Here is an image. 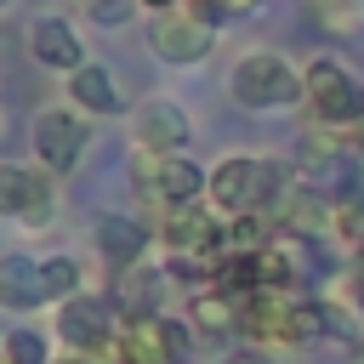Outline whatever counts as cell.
I'll list each match as a JSON object with an SVG mask.
<instances>
[{"instance_id":"29","label":"cell","mask_w":364,"mask_h":364,"mask_svg":"<svg viewBox=\"0 0 364 364\" xmlns=\"http://www.w3.org/2000/svg\"><path fill=\"white\" fill-rule=\"evenodd\" d=\"M6 6H11V0H0V11H6Z\"/></svg>"},{"instance_id":"10","label":"cell","mask_w":364,"mask_h":364,"mask_svg":"<svg viewBox=\"0 0 364 364\" xmlns=\"http://www.w3.org/2000/svg\"><path fill=\"white\" fill-rule=\"evenodd\" d=\"M57 210V188L40 165H0V216H17L28 228H46Z\"/></svg>"},{"instance_id":"27","label":"cell","mask_w":364,"mask_h":364,"mask_svg":"<svg viewBox=\"0 0 364 364\" xmlns=\"http://www.w3.org/2000/svg\"><path fill=\"white\" fill-rule=\"evenodd\" d=\"M353 364H364V347H358V353H353Z\"/></svg>"},{"instance_id":"1","label":"cell","mask_w":364,"mask_h":364,"mask_svg":"<svg viewBox=\"0 0 364 364\" xmlns=\"http://www.w3.org/2000/svg\"><path fill=\"white\" fill-rule=\"evenodd\" d=\"M301 182V176H296ZM290 182V165L279 159H256V154H228L210 165V182H205V205L222 216V222H239V216H279V205L296 193Z\"/></svg>"},{"instance_id":"13","label":"cell","mask_w":364,"mask_h":364,"mask_svg":"<svg viewBox=\"0 0 364 364\" xmlns=\"http://www.w3.org/2000/svg\"><path fill=\"white\" fill-rule=\"evenodd\" d=\"M108 301H114L119 318H159V307H165V273L148 267V262H136V267L114 273Z\"/></svg>"},{"instance_id":"15","label":"cell","mask_w":364,"mask_h":364,"mask_svg":"<svg viewBox=\"0 0 364 364\" xmlns=\"http://www.w3.org/2000/svg\"><path fill=\"white\" fill-rule=\"evenodd\" d=\"M68 102H74L80 114H91V119H108V114L125 108L119 85H114V74H108L102 63H85V68L68 74Z\"/></svg>"},{"instance_id":"20","label":"cell","mask_w":364,"mask_h":364,"mask_svg":"<svg viewBox=\"0 0 364 364\" xmlns=\"http://www.w3.org/2000/svg\"><path fill=\"white\" fill-rule=\"evenodd\" d=\"M85 11H91V23H108V28H119V23L136 11V0H85Z\"/></svg>"},{"instance_id":"2","label":"cell","mask_w":364,"mask_h":364,"mask_svg":"<svg viewBox=\"0 0 364 364\" xmlns=\"http://www.w3.org/2000/svg\"><path fill=\"white\" fill-rule=\"evenodd\" d=\"M301 102L336 136H347L353 125H364V80L353 68H341L336 57H313L301 68Z\"/></svg>"},{"instance_id":"8","label":"cell","mask_w":364,"mask_h":364,"mask_svg":"<svg viewBox=\"0 0 364 364\" xmlns=\"http://www.w3.org/2000/svg\"><path fill=\"white\" fill-rule=\"evenodd\" d=\"M193 347V324H176V318H125L119 324V347H114V364H182Z\"/></svg>"},{"instance_id":"23","label":"cell","mask_w":364,"mask_h":364,"mask_svg":"<svg viewBox=\"0 0 364 364\" xmlns=\"http://www.w3.org/2000/svg\"><path fill=\"white\" fill-rule=\"evenodd\" d=\"M216 11H250V6H262V0H210Z\"/></svg>"},{"instance_id":"21","label":"cell","mask_w":364,"mask_h":364,"mask_svg":"<svg viewBox=\"0 0 364 364\" xmlns=\"http://www.w3.org/2000/svg\"><path fill=\"white\" fill-rule=\"evenodd\" d=\"M222 364H273V358H267V353H256V347H250V353H233V358H222Z\"/></svg>"},{"instance_id":"12","label":"cell","mask_w":364,"mask_h":364,"mask_svg":"<svg viewBox=\"0 0 364 364\" xmlns=\"http://www.w3.org/2000/svg\"><path fill=\"white\" fill-rule=\"evenodd\" d=\"M91 239H97V256H102L108 273H125V267H136L148 256V228L131 222V216H114V210H102L91 222Z\"/></svg>"},{"instance_id":"9","label":"cell","mask_w":364,"mask_h":364,"mask_svg":"<svg viewBox=\"0 0 364 364\" xmlns=\"http://www.w3.org/2000/svg\"><path fill=\"white\" fill-rule=\"evenodd\" d=\"M188 136H193V119H188L182 102H171V97H148V102L131 108V154H154V159H165V154H182Z\"/></svg>"},{"instance_id":"28","label":"cell","mask_w":364,"mask_h":364,"mask_svg":"<svg viewBox=\"0 0 364 364\" xmlns=\"http://www.w3.org/2000/svg\"><path fill=\"white\" fill-rule=\"evenodd\" d=\"M0 131H6V108H0Z\"/></svg>"},{"instance_id":"14","label":"cell","mask_w":364,"mask_h":364,"mask_svg":"<svg viewBox=\"0 0 364 364\" xmlns=\"http://www.w3.org/2000/svg\"><path fill=\"white\" fill-rule=\"evenodd\" d=\"M0 307H6V313H34V307H46L40 256H23V250H6V256H0Z\"/></svg>"},{"instance_id":"19","label":"cell","mask_w":364,"mask_h":364,"mask_svg":"<svg viewBox=\"0 0 364 364\" xmlns=\"http://www.w3.org/2000/svg\"><path fill=\"white\" fill-rule=\"evenodd\" d=\"M313 17H318V23L330 28V34H353V28L364 23V6H358V0H347V6L336 11V6H324V0H313Z\"/></svg>"},{"instance_id":"7","label":"cell","mask_w":364,"mask_h":364,"mask_svg":"<svg viewBox=\"0 0 364 364\" xmlns=\"http://www.w3.org/2000/svg\"><path fill=\"white\" fill-rule=\"evenodd\" d=\"M34 165L46 176H68L80 159H85V142H91V125L80 108H40L34 114Z\"/></svg>"},{"instance_id":"16","label":"cell","mask_w":364,"mask_h":364,"mask_svg":"<svg viewBox=\"0 0 364 364\" xmlns=\"http://www.w3.org/2000/svg\"><path fill=\"white\" fill-rule=\"evenodd\" d=\"M188 318H193V336H228V330H239V296L205 284V290H193Z\"/></svg>"},{"instance_id":"6","label":"cell","mask_w":364,"mask_h":364,"mask_svg":"<svg viewBox=\"0 0 364 364\" xmlns=\"http://www.w3.org/2000/svg\"><path fill=\"white\" fill-rule=\"evenodd\" d=\"M119 324L125 318L114 313V301L108 296H91V290H80L74 301L57 307V341H63V353H85L97 364H114Z\"/></svg>"},{"instance_id":"26","label":"cell","mask_w":364,"mask_h":364,"mask_svg":"<svg viewBox=\"0 0 364 364\" xmlns=\"http://www.w3.org/2000/svg\"><path fill=\"white\" fill-rule=\"evenodd\" d=\"M353 296H358V307H364V273H358V279H353Z\"/></svg>"},{"instance_id":"3","label":"cell","mask_w":364,"mask_h":364,"mask_svg":"<svg viewBox=\"0 0 364 364\" xmlns=\"http://www.w3.org/2000/svg\"><path fill=\"white\" fill-rule=\"evenodd\" d=\"M205 182H210V171H199L188 154H165V159H154V154H131V188L148 199L154 228H159L165 210H176V205H199V199H205Z\"/></svg>"},{"instance_id":"18","label":"cell","mask_w":364,"mask_h":364,"mask_svg":"<svg viewBox=\"0 0 364 364\" xmlns=\"http://www.w3.org/2000/svg\"><path fill=\"white\" fill-rule=\"evenodd\" d=\"M57 353L46 347V330H34V324H11L6 336H0V364H51Z\"/></svg>"},{"instance_id":"11","label":"cell","mask_w":364,"mask_h":364,"mask_svg":"<svg viewBox=\"0 0 364 364\" xmlns=\"http://www.w3.org/2000/svg\"><path fill=\"white\" fill-rule=\"evenodd\" d=\"M28 51H34L40 68H57V74H74V68L91 63V57H85V40H80V28H74L68 17H34Z\"/></svg>"},{"instance_id":"24","label":"cell","mask_w":364,"mask_h":364,"mask_svg":"<svg viewBox=\"0 0 364 364\" xmlns=\"http://www.w3.org/2000/svg\"><path fill=\"white\" fill-rule=\"evenodd\" d=\"M347 148H353V154H364V125H353V131H347Z\"/></svg>"},{"instance_id":"4","label":"cell","mask_w":364,"mask_h":364,"mask_svg":"<svg viewBox=\"0 0 364 364\" xmlns=\"http://www.w3.org/2000/svg\"><path fill=\"white\" fill-rule=\"evenodd\" d=\"M210 46H216V6H210V0H188V6L159 11V17L148 23V51H154L159 63H171V68L205 63Z\"/></svg>"},{"instance_id":"17","label":"cell","mask_w":364,"mask_h":364,"mask_svg":"<svg viewBox=\"0 0 364 364\" xmlns=\"http://www.w3.org/2000/svg\"><path fill=\"white\" fill-rule=\"evenodd\" d=\"M40 279H46V307H63V301H74V296L85 290V273H80V262H74L68 250L46 256V262H40Z\"/></svg>"},{"instance_id":"5","label":"cell","mask_w":364,"mask_h":364,"mask_svg":"<svg viewBox=\"0 0 364 364\" xmlns=\"http://www.w3.org/2000/svg\"><path fill=\"white\" fill-rule=\"evenodd\" d=\"M228 91H233L239 108L273 114V108H296V102H301V74H296V63H284L279 51H250V57L233 63Z\"/></svg>"},{"instance_id":"22","label":"cell","mask_w":364,"mask_h":364,"mask_svg":"<svg viewBox=\"0 0 364 364\" xmlns=\"http://www.w3.org/2000/svg\"><path fill=\"white\" fill-rule=\"evenodd\" d=\"M136 6H148V11L159 17V11H176V6H188V0H136Z\"/></svg>"},{"instance_id":"25","label":"cell","mask_w":364,"mask_h":364,"mask_svg":"<svg viewBox=\"0 0 364 364\" xmlns=\"http://www.w3.org/2000/svg\"><path fill=\"white\" fill-rule=\"evenodd\" d=\"M51 364H97V358H85V353H57Z\"/></svg>"}]
</instances>
